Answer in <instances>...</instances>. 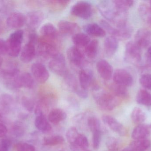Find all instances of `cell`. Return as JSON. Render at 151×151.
Segmentation results:
<instances>
[{"mask_svg": "<svg viewBox=\"0 0 151 151\" xmlns=\"http://www.w3.org/2000/svg\"><path fill=\"white\" fill-rule=\"evenodd\" d=\"M19 70L16 67L0 70V81L7 88L17 90L22 88Z\"/></svg>", "mask_w": 151, "mask_h": 151, "instance_id": "cell-1", "label": "cell"}, {"mask_svg": "<svg viewBox=\"0 0 151 151\" xmlns=\"http://www.w3.org/2000/svg\"><path fill=\"white\" fill-rule=\"evenodd\" d=\"M94 99L99 107L105 111H112L118 106L120 103L119 98L112 93L105 91L94 94Z\"/></svg>", "mask_w": 151, "mask_h": 151, "instance_id": "cell-2", "label": "cell"}, {"mask_svg": "<svg viewBox=\"0 0 151 151\" xmlns=\"http://www.w3.org/2000/svg\"><path fill=\"white\" fill-rule=\"evenodd\" d=\"M100 24L106 32L110 34L111 36L116 38L118 40H127L132 35L133 30L127 24L122 26L114 27L105 20H101Z\"/></svg>", "mask_w": 151, "mask_h": 151, "instance_id": "cell-3", "label": "cell"}, {"mask_svg": "<svg viewBox=\"0 0 151 151\" xmlns=\"http://www.w3.org/2000/svg\"><path fill=\"white\" fill-rule=\"evenodd\" d=\"M24 31L18 29L10 35L7 41L8 54L12 57H17L20 54L24 39Z\"/></svg>", "mask_w": 151, "mask_h": 151, "instance_id": "cell-4", "label": "cell"}, {"mask_svg": "<svg viewBox=\"0 0 151 151\" xmlns=\"http://www.w3.org/2000/svg\"><path fill=\"white\" fill-rule=\"evenodd\" d=\"M97 7L101 15L112 23L115 21L122 12H125L117 9L113 1H100L98 4Z\"/></svg>", "mask_w": 151, "mask_h": 151, "instance_id": "cell-5", "label": "cell"}, {"mask_svg": "<svg viewBox=\"0 0 151 151\" xmlns=\"http://www.w3.org/2000/svg\"><path fill=\"white\" fill-rule=\"evenodd\" d=\"M72 15L82 19H88L93 14L91 4L87 1H79L73 5L70 10Z\"/></svg>", "mask_w": 151, "mask_h": 151, "instance_id": "cell-6", "label": "cell"}, {"mask_svg": "<svg viewBox=\"0 0 151 151\" xmlns=\"http://www.w3.org/2000/svg\"><path fill=\"white\" fill-rule=\"evenodd\" d=\"M37 52L40 56L48 59L58 53L56 45L43 38L39 39Z\"/></svg>", "mask_w": 151, "mask_h": 151, "instance_id": "cell-7", "label": "cell"}, {"mask_svg": "<svg viewBox=\"0 0 151 151\" xmlns=\"http://www.w3.org/2000/svg\"><path fill=\"white\" fill-rule=\"evenodd\" d=\"M48 66L52 72L59 76L64 77L68 72L66 68L65 58L60 53H58L51 59Z\"/></svg>", "mask_w": 151, "mask_h": 151, "instance_id": "cell-8", "label": "cell"}, {"mask_svg": "<svg viewBox=\"0 0 151 151\" xmlns=\"http://www.w3.org/2000/svg\"><path fill=\"white\" fill-rule=\"evenodd\" d=\"M125 59L133 64H138L142 60V52L140 48L135 42H128L125 48Z\"/></svg>", "mask_w": 151, "mask_h": 151, "instance_id": "cell-9", "label": "cell"}, {"mask_svg": "<svg viewBox=\"0 0 151 151\" xmlns=\"http://www.w3.org/2000/svg\"><path fill=\"white\" fill-rule=\"evenodd\" d=\"M79 84L82 88L88 90L90 88L95 90H99V87L96 84L94 74L89 69H82L79 74Z\"/></svg>", "mask_w": 151, "mask_h": 151, "instance_id": "cell-10", "label": "cell"}, {"mask_svg": "<svg viewBox=\"0 0 151 151\" xmlns=\"http://www.w3.org/2000/svg\"><path fill=\"white\" fill-rule=\"evenodd\" d=\"M113 79L114 83L126 87L132 86L134 82L131 74L124 69L116 70L114 73Z\"/></svg>", "mask_w": 151, "mask_h": 151, "instance_id": "cell-11", "label": "cell"}, {"mask_svg": "<svg viewBox=\"0 0 151 151\" xmlns=\"http://www.w3.org/2000/svg\"><path fill=\"white\" fill-rule=\"evenodd\" d=\"M33 77L40 83H44L48 79L50 74L47 67L40 63H35L31 66Z\"/></svg>", "mask_w": 151, "mask_h": 151, "instance_id": "cell-12", "label": "cell"}, {"mask_svg": "<svg viewBox=\"0 0 151 151\" xmlns=\"http://www.w3.org/2000/svg\"><path fill=\"white\" fill-rule=\"evenodd\" d=\"M67 56L70 62L77 67H81L84 64L85 56L79 48L72 46L67 51Z\"/></svg>", "mask_w": 151, "mask_h": 151, "instance_id": "cell-13", "label": "cell"}, {"mask_svg": "<svg viewBox=\"0 0 151 151\" xmlns=\"http://www.w3.org/2000/svg\"><path fill=\"white\" fill-rule=\"evenodd\" d=\"M26 24L32 31L39 27L44 19V14L41 11H33L27 13Z\"/></svg>", "mask_w": 151, "mask_h": 151, "instance_id": "cell-14", "label": "cell"}, {"mask_svg": "<svg viewBox=\"0 0 151 151\" xmlns=\"http://www.w3.org/2000/svg\"><path fill=\"white\" fill-rule=\"evenodd\" d=\"M40 33L42 38L55 43V41L58 40L59 37L58 30L51 23H47L42 25L40 30Z\"/></svg>", "mask_w": 151, "mask_h": 151, "instance_id": "cell-15", "label": "cell"}, {"mask_svg": "<svg viewBox=\"0 0 151 151\" xmlns=\"http://www.w3.org/2000/svg\"><path fill=\"white\" fill-rule=\"evenodd\" d=\"M96 69L100 77L105 80L111 79L113 75V68L111 64L105 59H100L96 64Z\"/></svg>", "mask_w": 151, "mask_h": 151, "instance_id": "cell-16", "label": "cell"}, {"mask_svg": "<svg viewBox=\"0 0 151 151\" xmlns=\"http://www.w3.org/2000/svg\"><path fill=\"white\" fill-rule=\"evenodd\" d=\"M102 120L112 130L119 135L124 136L127 134V130L124 126L115 118L110 115H104Z\"/></svg>", "mask_w": 151, "mask_h": 151, "instance_id": "cell-17", "label": "cell"}, {"mask_svg": "<svg viewBox=\"0 0 151 151\" xmlns=\"http://www.w3.org/2000/svg\"><path fill=\"white\" fill-rule=\"evenodd\" d=\"M6 23L10 28L19 29L26 24V17L21 12H12L8 17Z\"/></svg>", "mask_w": 151, "mask_h": 151, "instance_id": "cell-18", "label": "cell"}, {"mask_svg": "<svg viewBox=\"0 0 151 151\" xmlns=\"http://www.w3.org/2000/svg\"><path fill=\"white\" fill-rule=\"evenodd\" d=\"M135 42L141 48H145L151 44V32L145 28L139 29L135 35Z\"/></svg>", "mask_w": 151, "mask_h": 151, "instance_id": "cell-19", "label": "cell"}, {"mask_svg": "<svg viewBox=\"0 0 151 151\" xmlns=\"http://www.w3.org/2000/svg\"><path fill=\"white\" fill-rule=\"evenodd\" d=\"M59 31L65 35H74L79 33L80 27L78 24L67 20H62L58 23Z\"/></svg>", "mask_w": 151, "mask_h": 151, "instance_id": "cell-20", "label": "cell"}, {"mask_svg": "<svg viewBox=\"0 0 151 151\" xmlns=\"http://www.w3.org/2000/svg\"><path fill=\"white\" fill-rule=\"evenodd\" d=\"M36 51L35 45L32 43H27L21 49L20 59L23 63H30L35 57Z\"/></svg>", "mask_w": 151, "mask_h": 151, "instance_id": "cell-21", "label": "cell"}, {"mask_svg": "<svg viewBox=\"0 0 151 151\" xmlns=\"http://www.w3.org/2000/svg\"><path fill=\"white\" fill-rule=\"evenodd\" d=\"M119 48V40L112 36L106 38L104 42V50L106 55L108 57H112L115 54Z\"/></svg>", "mask_w": 151, "mask_h": 151, "instance_id": "cell-22", "label": "cell"}, {"mask_svg": "<svg viewBox=\"0 0 151 151\" xmlns=\"http://www.w3.org/2000/svg\"><path fill=\"white\" fill-rule=\"evenodd\" d=\"M83 30L88 35L103 37L106 35V32L100 25L96 23H89L83 26Z\"/></svg>", "mask_w": 151, "mask_h": 151, "instance_id": "cell-23", "label": "cell"}, {"mask_svg": "<svg viewBox=\"0 0 151 151\" xmlns=\"http://www.w3.org/2000/svg\"><path fill=\"white\" fill-rule=\"evenodd\" d=\"M151 129V125L140 124L136 127L132 134V137L134 140L147 139L150 135Z\"/></svg>", "mask_w": 151, "mask_h": 151, "instance_id": "cell-24", "label": "cell"}, {"mask_svg": "<svg viewBox=\"0 0 151 151\" xmlns=\"http://www.w3.org/2000/svg\"><path fill=\"white\" fill-rule=\"evenodd\" d=\"M88 146L87 137L84 135L79 134L75 142L70 144V149L72 151H84L87 150Z\"/></svg>", "mask_w": 151, "mask_h": 151, "instance_id": "cell-25", "label": "cell"}, {"mask_svg": "<svg viewBox=\"0 0 151 151\" xmlns=\"http://www.w3.org/2000/svg\"><path fill=\"white\" fill-rule=\"evenodd\" d=\"M67 117L66 113L60 109H55L51 111L48 115L49 121L54 124H57L64 120Z\"/></svg>", "mask_w": 151, "mask_h": 151, "instance_id": "cell-26", "label": "cell"}, {"mask_svg": "<svg viewBox=\"0 0 151 151\" xmlns=\"http://www.w3.org/2000/svg\"><path fill=\"white\" fill-rule=\"evenodd\" d=\"M72 41L75 46L80 48H85L91 41V40L88 35L79 33L73 36Z\"/></svg>", "mask_w": 151, "mask_h": 151, "instance_id": "cell-27", "label": "cell"}, {"mask_svg": "<svg viewBox=\"0 0 151 151\" xmlns=\"http://www.w3.org/2000/svg\"><path fill=\"white\" fill-rule=\"evenodd\" d=\"M70 2L65 0H50L46 1V4L51 10L58 12L64 9Z\"/></svg>", "mask_w": 151, "mask_h": 151, "instance_id": "cell-28", "label": "cell"}, {"mask_svg": "<svg viewBox=\"0 0 151 151\" xmlns=\"http://www.w3.org/2000/svg\"><path fill=\"white\" fill-rule=\"evenodd\" d=\"M35 123L37 129L42 132H48L52 128L51 125L44 115L36 116Z\"/></svg>", "mask_w": 151, "mask_h": 151, "instance_id": "cell-29", "label": "cell"}, {"mask_svg": "<svg viewBox=\"0 0 151 151\" xmlns=\"http://www.w3.org/2000/svg\"><path fill=\"white\" fill-rule=\"evenodd\" d=\"M150 145V141L147 138L134 140L130 143L129 147L136 151H145Z\"/></svg>", "mask_w": 151, "mask_h": 151, "instance_id": "cell-30", "label": "cell"}, {"mask_svg": "<svg viewBox=\"0 0 151 151\" xmlns=\"http://www.w3.org/2000/svg\"><path fill=\"white\" fill-rule=\"evenodd\" d=\"M99 42L97 40H91L88 44L84 48V54L89 59L96 57L97 54Z\"/></svg>", "mask_w": 151, "mask_h": 151, "instance_id": "cell-31", "label": "cell"}, {"mask_svg": "<svg viewBox=\"0 0 151 151\" xmlns=\"http://www.w3.org/2000/svg\"><path fill=\"white\" fill-rule=\"evenodd\" d=\"M136 101L139 104L151 106V95L145 90H140L137 95Z\"/></svg>", "mask_w": 151, "mask_h": 151, "instance_id": "cell-32", "label": "cell"}, {"mask_svg": "<svg viewBox=\"0 0 151 151\" xmlns=\"http://www.w3.org/2000/svg\"><path fill=\"white\" fill-rule=\"evenodd\" d=\"M64 77L65 80V84L69 90L76 93L81 88V86L80 84H78L74 75L68 72Z\"/></svg>", "mask_w": 151, "mask_h": 151, "instance_id": "cell-33", "label": "cell"}, {"mask_svg": "<svg viewBox=\"0 0 151 151\" xmlns=\"http://www.w3.org/2000/svg\"><path fill=\"white\" fill-rule=\"evenodd\" d=\"M20 79L22 87L32 89L34 86V78L29 73L24 72L20 74Z\"/></svg>", "mask_w": 151, "mask_h": 151, "instance_id": "cell-34", "label": "cell"}, {"mask_svg": "<svg viewBox=\"0 0 151 151\" xmlns=\"http://www.w3.org/2000/svg\"><path fill=\"white\" fill-rule=\"evenodd\" d=\"M131 118L134 123L140 125L145 120L146 116L142 109L138 107H135L132 111Z\"/></svg>", "mask_w": 151, "mask_h": 151, "instance_id": "cell-35", "label": "cell"}, {"mask_svg": "<svg viewBox=\"0 0 151 151\" xmlns=\"http://www.w3.org/2000/svg\"><path fill=\"white\" fill-rule=\"evenodd\" d=\"M112 94L119 98H125L128 95L127 90L126 87L114 83L111 86Z\"/></svg>", "mask_w": 151, "mask_h": 151, "instance_id": "cell-36", "label": "cell"}, {"mask_svg": "<svg viewBox=\"0 0 151 151\" xmlns=\"http://www.w3.org/2000/svg\"><path fill=\"white\" fill-rule=\"evenodd\" d=\"M64 141V138L62 136H51L43 139V144L47 146H54L63 144Z\"/></svg>", "mask_w": 151, "mask_h": 151, "instance_id": "cell-37", "label": "cell"}, {"mask_svg": "<svg viewBox=\"0 0 151 151\" xmlns=\"http://www.w3.org/2000/svg\"><path fill=\"white\" fill-rule=\"evenodd\" d=\"M139 11L144 20L151 26V8L145 4L139 6Z\"/></svg>", "mask_w": 151, "mask_h": 151, "instance_id": "cell-38", "label": "cell"}, {"mask_svg": "<svg viewBox=\"0 0 151 151\" xmlns=\"http://www.w3.org/2000/svg\"><path fill=\"white\" fill-rule=\"evenodd\" d=\"M113 1L117 9L125 12H127L134 4V1L131 0H116Z\"/></svg>", "mask_w": 151, "mask_h": 151, "instance_id": "cell-39", "label": "cell"}, {"mask_svg": "<svg viewBox=\"0 0 151 151\" xmlns=\"http://www.w3.org/2000/svg\"><path fill=\"white\" fill-rule=\"evenodd\" d=\"M88 125L92 132L96 130H101V123L99 120L95 117H90L88 120Z\"/></svg>", "mask_w": 151, "mask_h": 151, "instance_id": "cell-40", "label": "cell"}, {"mask_svg": "<svg viewBox=\"0 0 151 151\" xmlns=\"http://www.w3.org/2000/svg\"><path fill=\"white\" fill-rule=\"evenodd\" d=\"M79 134L78 130L75 127H71L68 129L66 132V137L70 144L75 142Z\"/></svg>", "mask_w": 151, "mask_h": 151, "instance_id": "cell-41", "label": "cell"}, {"mask_svg": "<svg viewBox=\"0 0 151 151\" xmlns=\"http://www.w3.org/2000/svg\"><path fill=\"white\" fill-rule=\"evenodd\" d=\"M106 145L108 150L111 151H118L120 148L119 141L114 137H110L107 139Z\"/></svg>", "mask_w": 151, "mask_h": 151, "instance_id": "cell-42", "label": "cell"}, {"mask_svg": "<svg viewBox=\"0 0 151 151\" xmlns=\"http://www.w3.org/2000/svg\"><path fill=\"white\" fill-rule=\"evenodd\" d=\"M21 103L24 108L29 112H32L35 108L34 102L32 99L26 97H23L21 100Z\"/></svg>", "mask_w": 151, "mask_h": 151, "instance_id": "cell-43", "label": "cell"}, {"mask_svg": "<svg viewBox=\"0 0 151 151\" xmlns=\"http://www.w3.org/2000/svg\"><path fill=\"white\" fill-rule=\"evenodd\" d=\"M13 134L17 137H21L25 133V129L23 124L19 121L15 122L12 127Z\"/></svg>", "mask_w": 151, "mask_h": 151, "instance_id": "cell-44", "label": "cell"}, {"mask_svg": "<svg viewBox=\"0 0 151 151\" xmlns=\"http://www.w3.org/2000/svg\"><path fill=\"white\" fill-rule=\"evenodd\" d=\"M139 82L143 87L149 90H151V74H144L140 77Z\"/></svg>", "mask_w": 151, "mask_h": 151, "instance_id": "cell-45", "label": "cell"}, {"mask_svg": "<svg viewBox=\"0 0 151 151\" xmlns=\"http://www.w3.org/2000/svg\"><path fill=\"white\" fill-rule=\"evenodd\" d=\"M93 133V147L95 150H98L100 146L101 140L102 132L100 130H96L92 132Z\"/></svg>", "mask_w": 151, "mask_h": 151, "instance_id": "cell-46", "label": "cell"}, {"mask_svg": "<svg viewBox=\"0 0 151 151\" xmlns=\"http://www.w3.org/2000/svg\"><path fill=\"white\" fill-rule=\"evenodd\" d=\"M13 103V99L9 95L5 94L1 97V103L3 107L6 109H9Z\"/></svg>", "mask_w": 151, "mask_h": 151, "instance_id": "cell-47", "label": "cell"}, {"mask_svg": "<svg viewBox=\"0 0 151 151\" xmlns=\"http://www.w3.org/2000/svg\"><path fill=\"white\" fill-rule=\"evenodd\" d=\"M17 151H36L35 147L30 144L20 142L17 145Z\"/></svg>", "mask_w": 151, "mask_h": 151, "instance_id": "cell-48", "label": "cell"}, {"mask_svg": "<svg viewBox=\"0 0 151 151\" xmlns=\"http://www.w3.org/2000/svg\"><path fill=\"white\" fill-rule=\"evenodd\" d=\"M8 50L7 41L3 39H0V56L8 54Z\"/></svg>", "mask_w": 151, "mask_h": 151, "instance_id": "cell-49", "label": "cell"}, {"mask_svg": "<svg viewBox=\"0 0 151 151\" xmlns=\"http://www.w3.org/2000/svg\"><path fill=\"white\" fill-rule=\"evenodd\" d=\"M12 142L10 140L8 139H4L2 140L1 143V151H9L11 147Z\"/></svg>", "mask_w": 151, "mask_h": 151, "instance_id": "cell-50", "label": "cell"}, {"mask_svg": "<svg viewBox=\"0 0 151 151\" xmlns=\"http://www.w3.org/2000/svg\"><path fill=\"white\" fill-rule=\"evenodd\" d=\"M39 39L38 38V35L35 32H32L29 34V41L28 42L32 43L35 45L37 43H38Z\"/></svg>", "mask_w": 151, "mask_h": 151, "instance_id": "cell-51", "label": "cell"}, {"mask_svg": "<svg viewBox=\"0 0 151 151\" xmlns=\"http://www.w3.org/2000/svg\"><path fill=\"white\" fill-rule=\"evenodd\" d=\"M8 132V129L5 125L0 122V138L6 135Z\"/></svg>", "mask_w": 151, "mask_h": 151, "instance_id": "cell-52", "label": "cell"}, {"mask_svg": "<svg viewBox=\"0 0 151 151\" xmlns=\"http://www.w3.org/2000/svg\"><path fill=\"white\" fill-rule=\"evenodd\" d=\"M136 151L133 150V149L130 148V147H128V148H125V149H123L122 151Z\"/></svg>", "mask_w": 151, "mask_h": 151, "instance_id": "cell-53", "label": "cell"}, {"mask_svg": "<svg viewBox=\"0 0 151 151\" xmlns=\"http://www.w3.org/2000/svg\"><path fill=\"white\" fill-rule=\"evenodd\" d=\"M147 61L149 64L151 66V56H147Z\"/></svg>", "mask_w": 151, "mask_h": 151, "instance_id": "cell-54", "label": "cell"}, {"mask_svg": "<svg viewBox=\"0 0 151 151\" xmlns=\"http://www.w3.org/2000/svg\"><path fill=\"white\" fill-rule=\"evenodd\" d=\"M3 59L0 56V70L1 69L2 66L3 64Z\"/></svg>", "mask_w": 151, "mask_h": 151, "instance_id": "cell-55", "label": "cell"}, {"mask_svg": "<svg viewBox=\"0 0 151 151\" xmlns=\"http://www.w3.org/2000/svg\"><path fill=\"white\" fill-rule=\"evenodd\" d=\"M147 56H151V46L149 47V49H148V51H147Z\"/></svg>", "mask_w": 151, "mask_h": 151, "instance_id": "cell-56", "label": "cell"}, {"mask_svg": "<svg viewBox=\"0 0 151 151\" xmlns=\"http://www.w3.org/2000/svg\"><path fill=\"white\" fill-rule=\"evenodd\" d=\"M3 119V117L1 113L0 112V121H2Z\"/></svg>", "mask_w": 151, "mask_h": 151, "instance_id": "cell-57", "label": "cell"}, {"mask_svg": "<svg viewBox=\"0 0 151 151\" xmlns=\"http://www.w3.org/2000/svg\"><path fill=\"white\" fill-rule=\"evenodd\" d=\"M150 7L151 8V1L150 2Z\"/></svg>", "mask_w": 151, "mask_h": 151, "instance_id": "cell-58", "label": "cell"}, {"mask_svg": "<svg viewBox=\"0 0 151 151\" xmlns=\"http://www.w3.org/2000/svg\"><path fill=\"white\" fill-rule=\"evenodd\" d=\"M0 151H1V143H0Z\"/></svg>", "mask_w": 151, "mask_h": 151, "instance_id": "cell-59", "label": "cell"}, {"mask_svg": "<svg viewBox=\"0 0 151 151\" xmlns=\"http://www.w3.org/2000/svg\"><path fill=\"white\" fill-rule=\"evenodd\" d=\"M91 151L88 150H85V151Z\"/></svg>", "mask_w": 151, "mask_h": 151, "instance_id": "cell-60", "label": "cell"}, {"mask_svg": "<svg viewBox=\"0 0 151 151\" xmlns=\"http://www.w3.org/2000/svg\"></svg>", "mask_w": 151, "mask_h": 151, "instance_id": "cell-61", "label": "cell"}]
</instances>
